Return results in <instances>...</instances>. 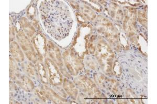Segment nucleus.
Masks as SVG:
<instances>
[{"label":"nucleus","instance_id":"nucleus-4","mask_svg":"<svg viewBox=\"0 0 157 104\" xmlns=\"http://www.w3.org/2000/svg\"><path fill=\"white\" fill-rule=\"evenodd\" d=\"M11 54L15 59L18 62H23L24 60V54L20 46L16 42H13L11 45Z\"/></svg>","mask_w":157,"mask_h":104},{"label":"nucleus","instance_id":"nucleus-8","mask_svg":"<svg viewBox=\"0 0 157 104\" xmlns=\"http://www.w3.org/2000/svg\"><path fill=\"white\" fill-rule=\"evenodd\" d=\"M10 68L11 74V78L13 79H16L18 78V67L16 63L12 58H10Z\"/></svg>","mask_w":157,"mask_h":104},{"label":"nucleus","instance_id":"nucleus-10","mask_svg":"<svg viewBox=\"0 0 157 104\" xmlns=\"http://www.w3.org/2000/svg\"><path fill=\"white\" fill-rule=\"evenodd\" d=\"M27 70L28 73L31 74L32 76H34V74H35V72H36L35 68L32 64H29V65H28Z\"/></svg>","mask_w":157,"mask_h":104},{"label":"nucleus","instance_id":"nucleus-5","mask_svg":"<svg viewBox=\"0 0 157 104\" xmlns=\"http://www.w3.org/2000/svg\"><path fill=\"white\" fill-rule=\"evenodd\" d=\"M45 41V39H44V38L40 34L37 35L36 37L34 38L33 40V42L35 46L36 47L38 53H39V54H40V55L42 54L43 51L46 52V48H45L46 43L41 44Z\"/></svg>","mask_w":157,"mask_h":104},{"label":"nucleus","instance_id":"nucleus-1","mask_svg":"<svg viewBox=\"0 0 157 104\" xmlns=\"http://www.w3.org/2000/svg\"><path fill=\"white\" fill-rule=\"evenodd\" d=\"M98 51L97 53V58H99L101 65H103L104 63H106L105 69H106L107 72L111 70L112 68L113 53L109 46L104 41L98 44Z\"/></svg>","mask_w":157,"mask_h":104},{"label":"nucleus","instance_id":"nucleus-3","mask_svg":"<svg viewBox=\"0 0 157 104\" xmlns=\"http://www.w3.org/2000/svg\"><path fill=\"white\" fill-rule=\"evenodd\" d=\"M46 64L48 69L50 82L55 85L61 84L62 82V78L59 71L58 70L57 68L51 60L49 59L47 60Z\"/></svg>","mask_w":157,"mask_h":104},{"label":"nucleus","instance_id":"nucleus-6","mask_svg":"<svg viewBox=\"0 0 157 104\" xmlns=\"http://www.w3.org/2000/svg\"><path fill=\"white\" fill-rule=\"evenodd\" d=\"M17 83L21 88L27 91H30L34 88V84L32 80L25 76L21 77L17 81Z\"/></svg>","mask_w":157,"mask_h":104},{"label":"nucleus","instance_id":"nucleus-2","mask_svg":"<svg viewBox=\"0 0 157 104\" xmlns=\"http://www.w3.org/2000/svg\"><path fill=\"white\" fill-rule=\"evenodd\" d=\"M17 39L20 43V46L22 49L25 52V55H26L29 60L35 63L37 60L35 53L30 41L29 40L27 37L24 32H19L17 35Z\"/></svg>","mask_w":157,"mask_h":104},{"label":"nucleus","instance_id":"nucleus-9","mask_svg":"<svg viewBox=\"0 0 157 104\" xmlns=\"http://www.w3.org/2000/svg\"><path fill=\"white\" fill-rule=\"evenodd\" d=\"M21 25L23 27L25 32L27 33L28 35H29V37H32L33 35H34L35 31H34L33 27L31 26L30 24L29 23L27 20L25 18H22V20H21Z\"/></svg>","mask_w":157,"mask_h":104},{"label":"nucleus","instance_id":"nucleus-7","mask_svg":"<svg viewBox=\"0 0 157 104\" xmlns=\"http://www.w3.org/2000/svg\"><path fill=\"white\" fill-rule=\"evenodd\" d=\"M63 87L69 94L71 96H73V97H76L77 95V90L73 83L65 79Z\"/></svg>","mask_w":157,"mask_h":104}]
</instances>
